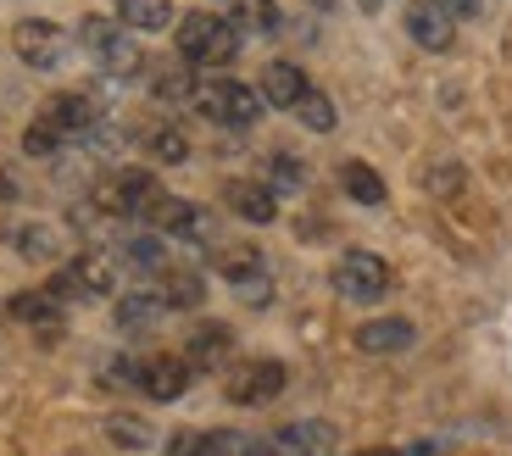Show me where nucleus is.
<instances>
[{
	"label": "nucleus",
	"mask_w": 512,
	"mask_h": 456,
	"mask_svg": "<svg viewBox=\"0 0 512 456\" xmlns=\"http://www.w3.org/2000/svg\"><path fill=\"white\" fill-rule=\"evenodd\" d=\"M240 45H245V34L229 17H218V12L179 17V56L190 67H229L234 56H240Z\"/></svg>",
	"instance_id": "obj_1"
},
{
	"label": "nucleus",
	"mask_w": 512,
	"mask_h": 456,
	"mask_svg": "<svg viewBox=\"0 0 512 456\" xmlns=\"http://www.w3.org/2000/svg\"><path fill=\"white\" fill-rule=\"evenodd\" d=\"M78 45H84V56H90L95 67H106L112 78H128V73H140L145 67V51H140V39H134V28L117 23V17H84L78 23Z\"/></svg>",
	"instance_id": "obj_2"
},
{
	"label": "nucleus",
	"mask_w": 512,
	"mask_h": 456,
	"mask_svg": "<svg viewBox=\"0 0 512 456\" xmlns=\"http://www.w3.org/2000/svg\"><path fill=\"white\" fill-rule=\"evenodd\" d=\"M190 106L206 117V123H223V128H251L262 117V89L240 84V78H195V95Z\"/></svg>",
	"instance_id": "obj_3"
},
{
	"label": "nucleus",
	"mask_w": 512,
	"mask_h": 456,
	"mask_svg": "<svg viewBox=\"0 0 512 456\" xmlns=\"http://www.w3.org/2000/svg\"><path fill=\"white\" fill-rule=\"evenodd\" d=\"M45 290H51L56 301H101V295L117 290V262L101 256V251H84V256H73V262L56 267Z\"/></svg>",
	"instance_id": "obj_4"
},
{
	"label": "nucleus",
	"mask_w": 512,
	"mask_h": 456,
	"mask_svg": "<svg viewBox=\"0 0 512 456\" xmlns=\"http://www.w3.org/2000/svg\"><path fill=\"white\" fill-rule=\"evenodd\" d=\"M329 284H334V295H340V301L373 306L379 295H390V262H384L379 251H346L340 262H334Z\"/></svg>",
	"instance_id": "obj_5"
},
{
	"label": "nucleus",
	"mask_w": 512,
	"mask_h": 456,
	"mask_svg": "<svg viewBox=\"0 0 512 456\" xmlns=\"http://www.w3.org/2000/svg\"><path fill=\"white\" fill-rule=\"evenodd\" d=\"M245 456H334V429L318 418L284 423L273 434H251L245 440Z\"/></svg>",
	"instance_id": "obj_6"
},
{
	"label": "nucleus",
	"mask_w": 512,
	"mask_h": 456,
	"mask_svg": "<svg viewBox=\"0 0 512 456\" xmlns=\"http://www.w3.org/2000/svg\"><path fill=\"white\" fill-rule=\"evenodd\" d=\"M156 201H162V184L145 167H123V173H112V184L95 190V206L112 217H151Z\"/></svg>",
	"instance_id": "obj_7"
},
{
	"label": "nucleus",
	"mask_w": 512,
	"mask_h": 456,
	"mask_svg": "<svg viewBox=\"0 0 512 456\" xmlns=\"http://www.w3.org/2000/svg\"><path fill=\"white\" fill-rule=\"evenodd\" d=\"M12 51H17L23 67L51 73V67H62V56H67V34L56 23H45V17H28V23L12 28Z\"/></svg>",
	"instance_id": "obj_8"
},
{
	"label": "nucleus",
	"mask_w": 512,
	"mask_h": 456,
	"mask_svg": "<svg viewBox=\"0 0 512 456\" xmlns=\"http://www.w3.org/2000/svg\"><path fill=\"white\" fill-rule=\"evenodd\" d=\"M284 362H268V356H256V362H240L229 373V401L234 406H268L284 395Z\"/></svg>",
	"instance_id": "obj_9"
},
{
	"label": "nucleus",
	"mask_w": 512,
	"mask_h": 456,
	"mask_svg": "<svg viewBox=\"0 0 512 456\" xmlns=\"http://www.w3.org/2000/svg\"><path fill=\"white\" fill-rule=\"evenodd\" d=\"M407 34H412L418 51L446 56L451 45H457V17H451L440 0H412V6H407Z\"/></svg>",
	"instance_id": "obj_10"
},
{
	"label": "nucleus",
	"mask_w": 512,
	"mask_h": 456,
	"mask_svg": "<svg viewBox=\"0 0 512 456\" xmlns=\"http://www.w3.org/2000/svg\"><path fill=\"white\" fill-rule=\"evenodd\" d=\"M190 362L184 356H145L140 362V379H134V390L140 395H151L156 406H167V401H184V390H190Z\"/></svg>",
	"instance_id": "obj_11"
},
{
	"label": "nucleus",
	"mask_w": 512,
	"mask_h": 456,
	"mask_svg": "<svg viewBox=\"0 0 512 456\" xmlns=\"http://www.w3.org/2000/svg\"><path fill=\"white\" fill-rule=\"evenodd\" d=\"M223 201H229V212L251 228L279 223V195L268 190V178H234L229 190H223Z\"/></svg>",
	"instance_id": "obj_12"
},
{
	"label": "nucleus",
	"mask_w": 512,
	"mask_h": 456,
	"mask_svg": "<svg viewBox=\"0 0 512 456\" xmlns=\"http://www.w3.org/2000/svg\"><path fill=\"white\" fill-rule=\"evenodd\" d=\"M34 117H39V123H51L67 145H73V140H84V134H90V128L101 123V112H95V101H90V95H51V101L39 106Z\"/></svg>",
	"instance_id": "obj_13"
},
{
	"label": "nucleus",
	"mask_w": 512,
	"mask_h": 456,
	"mask_svg": "<svg viewBox=\"0 0 512 456\" xmlns=\"http://www.w3.org/2000/svg\"><path fill=\"white\" fill-rule=\"evenodd\" d=\"M234 356V329L229 323H201V329L184 340V362L190 373H223Z\"/></svg>",
	"instance_id": "obj_14"
},
{
	"label": "nucleus",
	"mask_w": 512,
	"mask_h": 456,
	"mask_svg": "<svg viewBox=\"0 0 512 456\" xmlns=\"http://www.w3.org/2000/svg\"><path fill=\"white\" fill-rule=\"evenodd\" d=\"M145 223L156 228V234H173V240H206L212 234V223H206V212L195 201H179V195H162V201L151 206V217Z\"/></svg>",
	"instance_id": "obj_15"
},
{
	"label": "nucleus",
	"mask_w": 512,
	"mask_h": 456,
	"mask_svg": "<svg viewBox=\"0 0 512 456\" xmlns=\"http://www.w3.org/2000/svg\"><path fill=\"white\" fill-rule=\"evenodd\" d=\"M412 345H418V329L407 317H373V323L357 329V351H368V356H401Z\"/></svg>",
	"instance_id": "obj_16"
},
{
	"label": "nucleus",
	"mask_w": 512,
	"mask_h": 456,
	"mask_svg": "<svg viewBox=\"0 0 512 456\" xmlns=\"http://www.w3.org/2000/svg\"><path fill=\"white\" fill-rule=\"evenodd\" d=\"M0 240L12 245L23 262H56V256H62V234H56L51 223H6Z\"/></svg>",
	"instance_id": "obj_17"
},
{
	"label": "nucleus",
	"mask_w": 512,
	"mask_h": 456,
	"mask_svg": "<svg viewBox=\"0 0 512 456\" xmlns=\"http://www.w3.org/2000/svg\"><path fill=\"white\" fill-rule=\"evenodd\" d=\"M256 89H262V101H268V106L295 112V101H301L312 84H307V73H301L295 62H268V67H262V78H256Z\"/></svg>",
	"instance_id": "obj_18"
},
{
	"label": "nucleus",
	"mask_w": 512,
	"mask_h": 456,
	"mask_svg": "<svg viewBox=\"0 0 512 456\" xmlns=\"http://www.w3.org/2000/svg\"><path fill=\"white\" fill-rule=\"evenodd\" d=\"M156 290H162L167 312H195V306L206 301V279H201V273H195V267H173V262L156 273Z\"/></svg>",
	"instance_id": "obj_19"
},
{
	"label": "nucleus",
	"mask_w": 512,
	"mask_h": 456,
	"mask_svg": "<svg viewBox=\"0 0 512 456\" xmlns=\"http://www.w3.org/2000/svg\"><path fill=\"white\" fill-rule=\"evenodd\" d=\"M112 317H117V329H123V334H140V329H151V323H162V317H167V301H162L156 284H151V290H128L123 301H117Z\"/></svg>",
	"instance_id": "obj_20"
},
{
	"label": "nucleus",
	"mask_w": 512,
	"mask_h": 456,
	"mask_svg": "<svg viewBox=\"0 0 512 456\" xmlns=\"http://www.w3.org/2000/svg\"><path fill=\"white\" fill-rule=\"evenodd\" d=\"M229 23L240 28L245 39H273L284 28V17H279V6H273V0H234Z\"/></svg>",
	"instance_id": "obj_21"
},
{
	"label": "nucleus",
	"mask_w": 512,
	"mask_h": 456,
	"mask_svg": "<svg viewBox=\"0 0 512 456\" xmlns=\"http://www.w3.org/2000/svg\"><path fill=\"white\" fill-rule=\"evenodd\" d=\"M117 23H128L134 34H162L173 28V0H117Z\"/></svg>",
	"instance_id": "obj_22"
},
{
	"label": "nucleus",
	"mask_w": 512,
	"mask_h": 456,
	"mask_svg": "<svg viewBox=\"0 0 512 456\" xmlns=\"http://www.w3.org/2000/svg\"><path fill=\"white\" fill-rule=\"evenodd\" d=\"M212 262H218V273H223L229 284L256 279V273H268V256L256 251V245H218V251H212Z\"/></svg>",
	"instance_id": "obj_23"
},
{
	"label": "nucleus",
	"mask_w": 512,
	"mask_h": 456,
	"mask_svg": "<svg viewBox=\"0 0 512 456\" xmlns=\"http://www.w3.org/2000/svg\"><path fill=\"white\" fill-rule=\"evenodd\" d=\"M340 190H346L357 206H384V178L373 173L368 162H346V167H340Z\"/></svg>",
	"instance_id": "obj_24"
},
{
	"label": "nucleus",
	"mask_w": 512,
	"mask_h": 456,
	"mask_svg": "<svg viewBox=\"0 0 512 456\" xmlns=\"http://www.w3.org/2000/svg\"><path fill=\"white\" fill-rule=\"evenodd\" d=\"M268 190L273 195H301L307 190V162L290 156V151H273L268 156Z\"/></svg>",
	"instance_id": "obj_25"
},
{
	"label": "nucleus",
	"mask_w": 512,
	"mask_h": 456,
	"mask_svg": "<svg viewBox=\"0 0 512 456\" xmlns=\"http://www.w3.org/2000/svg\"><path fill=\"white\" fill-rule=\"evenodd\" d=\"M106 440L117 445V451H151V423L145 418H128V412H112V418H106Z\"/></svg>",
	"instance_id": "obj_26"
},
{
	"label": "nucleus",
	"mask_w": 512,
	"mask_h": 456,
	"mask_svg": "<svg viewBox=\"0 0 512 456\" xmlns=\"http://www.w3.org/2000/svg\"><path fill=\"white\" fill-rule=\"evenodd\" d=\"M295 117H301V128H312V134H334V128H340V112H334V101L323 89H307V95L295 101Z\"/></svg>",
	"instance_id": "obj_27"
},
{
	"label": "nucleus",
	"mask_w": 512,
	"mask_h": 456,
	"mask_svg": "<svg viewBox=\"0 0 512 456\" xmlns=\"http://www.w3.org/2000/svg\"><path fill=\"white\" fill-rule=\"evenodd\" d=\"M123 256L140 267V273H151V279L167 267V245L156 240V234H128V240H123Z\"/></svg>",
	"instance_id": "obj_28"
},
{
	"label": "nucleus",
	"mask_w": 512,
	"mask_h": 456,
	"mask_svg": "<svg viewBox=\"0 0 512 456\" xmlns=\"http://www.w3.org/2000/svg\"><path fill=\"white\" fill-rule=\"evenodd\" d=\"M145 151L156 156V162H184V156H190V140H184V128H173V123H156L151 134H145Z\"/></svg>",
	"instance_id": "obj_29"
},
{
	"label": "nucleus",
	"mask_w": 512,
	"mask_h": 456,
	"mask_svg": "<svg viewBox=\"0 0 512 456\" xmlns=\"http://www.w3.org/2000/svg\"><path fill=\"white\" fill-rule=\"evenodd\" d=\"M6 312H12L17 323H56V317H62V312H56V295L51 290H45V295H39V290L12 295V306H6Z\"/></svg>",
	"instance_id": "obj_30"
},
{
	"label": "nucleus",
	"mask_w": 512,
	"mask_h": 456,
	"mask_svg": "<svg viewBox=\"0 0 512 456\" xmlns=\"http://www.w3.org/2000/svg\"><path fill=\"white\" fill-rule=\"evenodd\" d=\"M62 134H56V128L51 123H39V117H34V123H28V134H23V151L28 156H56V151H62Z\"/></svg>",
	"instance_id": "obj_31"
},
{
	"label": "nucleus",
	"mask_w": 512,
	"mask_h": 456,
	"mask_svg": "<svg viewBox=\"0 0 512 456\" xmlns=\"http://www.w3.org/2000/svg\"><path fill=\"white\" fill-rule=\"evenodd\" d=\"M423 184H429V195H457L462 184H468V173H462L457 162H440V167H429V178H423Z\"/></svg>",
	"instance_id": "obj_32"
},
{
	"label": "nucleus",
	"mask_w": 512,
	"mask_h": 456,
	"mask_svg": "<svg viewBox=\"0 0 512 456\" xmlns=\"http://www.w3.org/2000/svg\"><path fill=\"white\" fill-rule=\"evenodd\" d=\"M190 95H195V78H184V73H162V78H156V101H184V106H190Z\"/></svg>",
	"instance_id": "obj_33"
},
{
	"label": "nucleus",
	"mask_w": 512,
	"mask_h": 456,
	"mask_svg": "<svg viewBox=\"0 0 512 456\" xmlns=\"http://www.w3.org/2000/svg\"><path fill=\"white\" fill-rule=\"evenodd\" d=\"M162 456H201V429H179L173 440H167Z\"/></svg>",
	"instance_id": "obj_34"
},
{
	"label": "nucleus",
	"mask_w": 512,
	"mask_h": 456,
	"mask_svg": "<svg viewBox=\"0 0 512 456\" xmlns=\"http://www.w3.org/2000/svg\"><path fill=\"white\" fill-rule=\"evenodd\" d=\"M440 6H446L451 17H479V6H485V0H440Z\"/></svg>",
	"instance_id": "obj_35"
},
{
	"label": "nucleus",
	"mask_w": 512,
	"mask_h": 456,
	"mask_svg": "<svg viewBox=\"0 0 512 456\" xmlns=\"http://www.w3.org/2000/svg\"><path fill=\"white\" fill-rule=\"evenodd\" d=\"M312 12H334V6H340V0H307Z\"/></svg>",
	"instance_id": "obj_36"
},
{
	"label": "nucleus",
	"mask_w": 512,
	"mask_h": 456,
	"mask_svg": "<svg viewBox=\"0 0 512 456\" xmlns=\"http://www.w3.org/2000/svg\"><path fill=\"white\" fill-rule=\"evenodd\" d=\"M379 6H384V0H362V12H379Z\"/></svg>",
	"instance_id": "obj_37"
},
{
	"label": "nucleus",
	"mask_w": 512,
	"mask_h": 456,
	"mask_svg": "<svg viewBox=\"0 0 512 456\" xmlns=\"http://www.w3.org/2000/svg\"><path fill=\"white\" fill-rule=\"evenodd\" d=\"M362 456H401V451H362Z\"/></svg>",
	"instance_id": "obj_38"
}]
</instances>
